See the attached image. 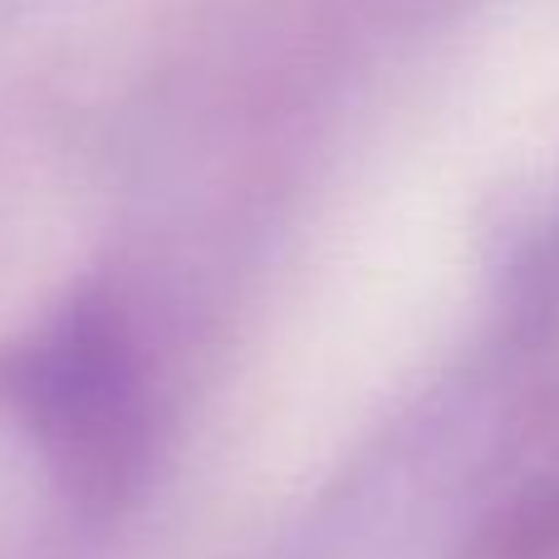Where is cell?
<instances>
[{
    "label": "cell",
    "instance_id": "obj_1",
    "mask_svg": "<svg viewBox=\"0 0 559 559\" xmlns=\"http://www.w3.org/2000/svg\"><path fill=\"white\" fill-rule=\"evenodd\" d=\"M0 403L79 511L108 515L138 491L153 393L133 329L108 299H69L0 348Z\"/></svg>",
    "mask_w": 559,
    "mask_h": 559
},
{
    "label": "cell",
    "instance_id": "obj_2",
    "mask_svg": "<svg viewBox=\"0 0 559 559\" xmlns=\"http://www.w3.org/2000/svg\"><path fill=\"white\" fill-rule=\"evenodd\" d=\"M476 559H559V486L515 506L481 540Z\"/></svg>",
    "mask_w": 559,
    "mask_h": 559
}]
</instances>
